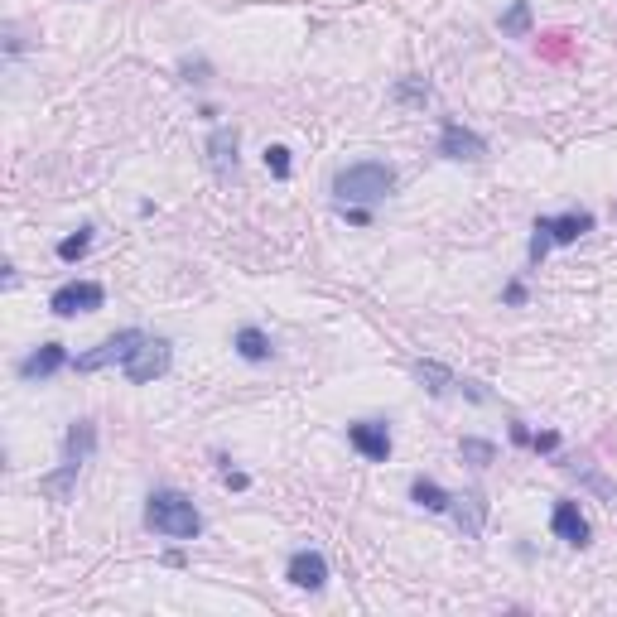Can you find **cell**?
I'll return each mask as SVG.
<instances>
[{"instance_id": "1", "label": "cell", "mask_w": 617, "mask_h": 617, "mask_svg": "<svg viewBox=\"0 0 617 617\" xmlns=\"http://www.w3.org/2000/svg\"><path fill=\"white\" fill-rule=\"evenodd\" d=\"M145 526L164 540H198L203 536L198 507L188 502L184 492H174V487H160V492L145 497Z\"/></svg>"}, {"instance_id": "2", "label": "cell", "mask_w": 617, "mask_h": 617, "mask_svg": "<svg viewBox=\"0 0 617 617\" xmlns=\"http://www.w3.org/2000/svg\"><path fill=\"white\" fill-rule=\"evenodd\" d=\"M391 188H396V169L381 164V160L348 164V169L333 174V198H338V208H367V203H381Z\"/></svg>"}, {"instance_id": "3", "label": "cell", "mask_w": 617, "mask_h": 617, "mask_svg": "<svg viewBox=\"0 0 617 617\" xmlns=\"http://www.w3.org/2000/svg\"><path fill=\"white\" fill-rule=\"evenodd\" d=\"M92 449H97V425H92V420H78V425L68 430V439H63V468H58V473H49L39 487H44V492H54V497H68V487L78 483L82 463L92 458Z\"/></svg>"}, {"instance_id": "4", "label": "cell", "mask_w": 617, "mask_h": 617, "mask_svg": "<svg viewBox=\"0 0 617 617\" xmlns=\"http://www.w3.org/2000/svg\"><path fill=\"white\" fill-rule=\"evenodd\" d=\"M584 232H593V213H555V217H536V237H531V261H545L550 246H569L579 242Z\"/></svg>"}, {"instance_id": "5", "label": "cell", "mask_w": 617, "mask_h": 617, "mask_svg": "<svg viewBox=\"0 0 617 617\" xmlns=\"http://www.w3.org/2000/svg\"><path fill=\"white\" fill-rule=\"evenodd\" d=\"M169 362H174V348H169L164 338H150V333H145V343L126 357V367H121V372H126V381L145 386V381H155V376L169 372Z\"/></svg>"}, {"instance_id": "6", "label": "cell", "mask_w": 617, "mask_h": 617, "mask_svg": "<svg viewBox=\"0 0 617 617\" xmlns=\"http://www.w3.org/2000/svg\"><path fill=\"white\" fill-rule=\"evenodd\" d=\"M140 343H145V333H140V328H126V333H111L107 343H102V348H92V352H82L78 362H73V367H78V372H102V367H126V357H131L135 348H140Z\"/></svg>"}, {"instance_id": "7", "label": "cell", "mask_w": 617, "mask_h": 617, "mask_svg": "<svg viewBox=\"0 0 617 617\" xmlns=\"http://www.w3.org/2000/svg\"><path fill=\"white\" fill-rule=\"evenodd\" d=\"M102 299H107V290H102L97 280H73V285H58L54 299H49V309H54L58 319H78V314L102 309Z\"/></svg>"}, {"instance_id": "8", "label": "cell", "mask_w": 617, "mask_h": 617, "mask_svg": "<svg viewBox=\"0 0 617 617\" xmlns=\"http://www.w3.org/2000/svg\"><path fill=\"white\" fill-rule=\"evenodd\" d=\"M439 155H444V160H483L487 140L478 131H468V126H458V121H444V131H439Z\"/></svg>"}, {"instance_id": "9", "label": "cell", "mask_w": 617, "mask_h": 617, "mask_svg": "<svg viewBox=\"0 0 617 617\" xmlns=\"http://www.w3.org/2000/svg\"><path fill=\"white\" fill-rule=\"evenodd\" d=\"M208 169H213L217 184H232L237 179V131L232 126H217L208 135Z\"/></svg>"}, {"instance_id": "10", "label": "cell", "mask_w": 617, "mask_h": 617, "mask_svg": "<svg viewBox=\"0 0 617 617\" xmlns=\"http://www.w3.org/2000/svg\"><path fill=\"white\" fill-rule=\"evenodd\" d=\"M285 579H290L295 589L319 593L323 584H328V560H323L319 550H295V555H290V564H285Z\"/></svg>"}, {"instance_id": "11", "label": "cell", "mask_w": 617, "mask_h": 617, "mask_svg": "<svg viewBox=\"0 0 617 617\" xmlns=\"http://www.w3.org/2000/svg\"><path fill=\"white\" fill-rule=\"evenodd\" d=\"M348 444L362 458H372V463H386V458H391V430L376 425V420H357V425H348Z\"/></svg>"}, {"instance_id": "12", "label": "cell", "mask_w": 617, "mask_h": 617, "mask_svg": "<svg viewBox=\"0 0 617 617\" xmlns=\"http://www.w3.org/2000/svg\"><path fill=\"white\" fill-rule=\"evenodd\" d=\"M550 526H555V536H560L564 545H574V550H584V545H589V521H584L579 502H560V507H555V516H550Z\"/></svg>"}, {"instance_id": "13", "label": "cell", "mask_w": 617, "mask_h": 617, "mask_svg": "<svg viewBox=\"0 0 617 617\" xmlns=\"http://www.w3.org/2000/svg\"><path fill=\"white\" fill-rule=\"evenodd\" d=\"M449 511H454V521H458V531L473 540V536H483V521H487V502L478 497V492H463V497H454L449 502Z\"/></svg>"}, {"instance_id": "14", "label": "cell", "mask_w": 617, "mask_h": 617, "mask_svg": "<svg viewBox=\"0 0 617 617\" xmlns=\"http://www.w3.org/2000/svg\"><path fill=\"white\" fill-rule=\"evenodd\" d=\"M63 367H68V352L58 348V343H44L39 352H29L25 362H20V376H25V381H44V376L63 372Z\"/></svg>"}, {"instance_id": "15", "label": "cell", "mask_w": 617, "mask_h": 617, "mask_svg": "<svg viewBox=\"0 0 617 617\" xmlns=\"http://www.w3.org/2000/svg\"><path fill=\"white\" fill-rule=\"evenodd\" d=\"M237 352H242L246 362H270V338L256 328V323H246V328H237Z\"/></svg>"}, {"instance_id": "16", "label": "cell", "mask_w": 617, "mask_h": 617, "mask_svg": "<svg viewBox=\"0 0 617 617\" xmlns=\"http://www.w3.org/2000/svg\"><path fill=\"white\" fill-rule=\"evenodd\" d=\"M410 497H415V502H420L425 511H449V502H454V497H449V492H444L439 483H430V478H415Z\"/></svg>"}, {"instance_id": "17", "label": "cell", "mask_w": 617, "mask_h": 617, "mask_svg": "<svg viewBox=\"0 0 617 617\" xmlns=\"http://www.w3.org/2000/svg\"><path fill=\"white\" fill-rule=\"evenodd\" d=\"M415 376H420V381L430 386L434 396H444L449 386H458V376L449 372V367H439V362H415Z\"/></svg>"}, {"instance_id": "18", "label": "cell", "mask_w": 617, "mask_h": 617, "mask_svg": "<svg viewBox=\"0 0 617 617\" xmlns=\"http://www.w3.org/2000/svg\"><path fill=\"white\" fill-rule=\"evenodd\" d=\"M526 29H531V5H526V0H516L507 15H502V34H516V39H521Z\"/></svg>"}, {"instance_id": "19", "label": "cell", "mask_w": 617, "mask_h": 617, "mask_svg": "<svg viewBox=\"0 0 617 617\" xmlns=\"http://www.w3.org/2000/svg\"><path fill=\"white\" fill-rule=\"evenodd\" d=\"M87 246H92V227H78V237H63V242H58V256H63V261H82Z\"/></svg>"}, {"instance_id": "20", "label": "cell", "mask_w": 617, "mask_h": 617, "mask_svg": "<svg viewBox=\"0 0 617 617\" xmlns=\"http://www.w3.org/2000/svg\"><path fill=\"white\" fill-rule=\"evenodd\" d=\"M266 169L275 174V179H290V150H285V145H270V150H266Z\"/></svg>"}, {"instance_id": "21", "label": "cell", "mask_w": 617, "mask_h": 617, "mask_svg": "<svg viewBox=\"0 0 617 617\" xmlns=\"http://www.w3.org/2000/svg\"><path fill=\"white\" fill-rule=\"evenodd\" d=\"M463 458H473V463L483 468V463H492V444H483V439H463Z\"/></svg>"}]
</instances>
